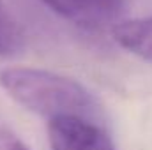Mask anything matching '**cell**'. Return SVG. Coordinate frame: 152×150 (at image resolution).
<instances>
[{"instance_id": "obj_4", "label": "cell", "mask_w": 152, "mask_h": 150, "mask_svg": "<svg viewBox=\"0 0 152 150\" xmlns=\"http://www.w3.org/2000/svg\"><path fill=\"white\" fill-rule=\"evenodd\" d=\"M115 42L152 64V16L118 21L112 27Z\"/></svg>"}, {"instance_id": "obj_3", "label": "cell", "mask_w": 152, "mask_h": 150, "mask_svg": "<svg viewBox=\"0 0 152 150\" xmlns=\"http://www.w3.org/2000/svg\"><path fill=\"white\" fill-rule=\"evenodd\" d=\"M58 16L87 28L101 27L118 12L122 0H41Z\"/></svg>"}, {"instance_id": "obj_2", "label": "cell", "mask_w": 152, "mask_h": 150, "mask_svg": "<svg viewBox=\"0 0 152 150\" xmlns=\"http://www.w3.org/2000/svg\"><path fill=\"white\" fill-rule=\"evenodd\" d=\"M51 150H115L110 136L96 120L58 118L50 122Z\"/></svg>"}, {"instance_id": "obj_5", "label": "cell", "mask_w": 152, "mask_h": 150, "mask_svg": "<svg viewBox=\"0 0 152 150\" xmlns=\"http://www.w3.org/2000/svg\"><path fill=\"white\" fill-rule=\"evenodd\" d=\"M23 48V30L0 0V57H9Z\"/></svg>"}, {"instance_id": "obj_6", "label": "cell", "mask_w": 152, "mask_h": 150, "mask_svg": "<svg viewBox=\"0 0 152 150\" xmlns=\"http://www.w3.org/2000/svg\"><path fill=\"white\" fill-rule=\"evenodd\" d=\"M0 150H30L12 131L0 125Z\"/></svg>"}, {"instance_id": "obj_1", "label": "cell", "mask_w": 152, "mask_h": 150, "mask_svg": "<svg viewBox=\"0 0 152 150\" xmlns=\"http://www.w3.org/2000/svg\"><path fill=\"white\" fill-rule=\"evenodd\" d=\"M0 87L25 110L46 118L96 120L99 104L94 95L69 76L37 67H5L0 71Z\"/></svg>"}]
</instances>
